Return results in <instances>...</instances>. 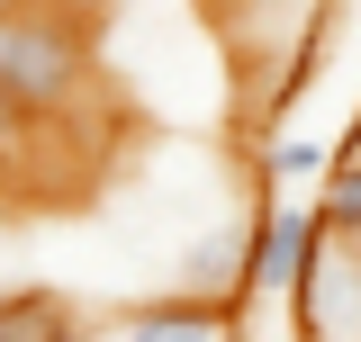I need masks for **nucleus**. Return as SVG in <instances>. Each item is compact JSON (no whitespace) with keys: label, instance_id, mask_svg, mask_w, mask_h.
<instances>
[{"label":"nucleus","instance_id":"3","mask_svg":"<svg viewBox=\"0 0 361 342\" xmlns=\"http://www.w3.org/2000/svg\"><path fill=\"white\" fill-rule=\"evenodd\" d=\"M316 243H325L316 208H298V198L262 208V216H253V253H244V298H298Z\"/></svg>","mask_w":361,"mask_h":342},{"label":"nucleus","instance_id":"4","mask_svg":"<svg viewBox=\"0 0 361 342\" xmlns=\"http://www.w3.org/2000/svg\"><path fill=\"white\" fill-rule=\"evenodd\" d=\"M298 334L307 342H361V253L353 243H316L307 279H298Z\"/></svg>","mask_w":361,"mask_h":342},{"label":"nucleus","instance_id":"9","mask_svg":"<svg viewBox=\"0 0 361 342\" xmlns=\"http://www.w3.org/2000/svg\"><path fill=\"white\" fill-rule=\"evenodd\" d=\"M9 298H18V289H9V279H0V306H9Z\"/></svg>","mask_w":361,"mask_h":342},{"label":"nucleus","instance_id":"5","mask_svg":"<svg viewBox=\"0 0 361 342\" xmlns=\"http://www.w3.org/2000/svg\"><path fill=\"white\" fill-rule=\"evenodd\" d=\"M82 334V315L54 298V289H18V298L0 306V342H73Z\"/></svg>","mask_w":361,"mask_h":342},{"label":"nucleus","instance_id":"6","mask_svg":"<svg viewBox=\"0 0 361 342\" xmlns=\"http://www.w3.org/2000/svg\"><path fill=\"white\" fill-rule=\"evenodd\" d=\"M262 171L289 180V189H325V180L343 171V144H325V135H280V144L262 153Z\"/></svg>","mask_w":361,"mask_h":342},{"label":"nucleus","instance_id":"7","mask_svg":"<svg viewBox=\"0 0 361 342\" xmlns=\"http://www.w3.org/2000/svg\"><path fill=\"white\" fill-rule=\"evenodd\" d=\"M316 225H325L334 243H353V253H361V163H343L325 189H316Z\"/></svg>","mask_w":361,"mask_h":342},{"label":"nucleus","instance_id":"2","mask_svg":"<svg viewBox=\"0 0 361 342\" xmlns=\"http://www.w3.org/2000/svg\"><path fill=\"white\" fill-rule=\"evenodd\" d=\"M73 342H235V306H208V298H135V306H109V315H82Z\"/></svg>","mask_w":361,"mask_h":342},{"label":"nucleus","instance_id":"8","mask_svg":"<svg viewBox=\"0 0 361 342\" xmlns=\"http://www.w3.org/2000/svg\"><path fill=\"white\" fill-rule=\"evenodd\" d=\"M343 163H361V118H353V135H343Z\"/></svg>","mask_w":361,"mask_h":342},{"label":"nucleus","instance_id":"1","mask_svg":"<svg viewBox=\"0 0 361 342\" xmlns=\"http://www.w3.org/2000/svg\"><path fill=\"white\" fill-rule=\"evenodd\" d=\"M90 45L99 27L63 9H0V99L45 135H73L90 108Z\"/></svg>","mask_w":361,"mask_h":342}]
</instances>
